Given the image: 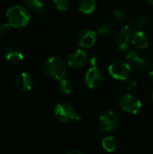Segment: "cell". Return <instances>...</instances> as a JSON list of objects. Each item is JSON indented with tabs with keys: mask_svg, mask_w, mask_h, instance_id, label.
I'll return each mask as SVG.
<instances>
[{
	"mask_svg": "<svg viewBox=\"0 0 153 154\" xmlns=\"http://www.w3.org/2000/svg\"><path fill=\"white\" fill-rule=\"evenodd\" d=\"M6 18L13 28L20 29L25 27L29 23L31 16L28 10L23 6L14 5L7 10Z\"/></svg>",
	"mask_w": 153,
	"mask_h": 154,
	"instance_id": "1",
	"label": "cell"
},
{
	"mask_svg": "<svg viewBox=\"0 0 153 154\" xmlns=\"http://www.w3.org/2000/svg\"><path fill=\"white\" fill-rule=\"evenodd\" d=\"M45 74L56 80H60L65 79L67 75V66L65 61L57 56H52L49 58L44 63Z\"/></svg>",
	"mask_w": 153,
	"mask_h": 154,
	"instance_id": "2",
	"label": "cell"
},
{
	"mask_svg": "<svg viewBox=\"0 0 153 154\" xmlns=\"http://www.w3.org/2000/svg\"><path fill=\"white\" fill-rule=\"evenodd\" d=\"M54 116L57 120L63 124H69L80 120V116L77 114L75 108L68 103L58 104L54 108Z\"/></svg>",
	"mask_w": 153,
	"mask_h": 154,
	"instance_id": "3",
	"label": "cell"
},
{
	"mask_svg": "<svg viewBox=\"0 0 153 154\" xmlns=\"http://www.w3.org/2000/svg\"><path fill=\"white\" fill-rule=\"evenodd\" d=\"M108 71L114 79L117 80H126L131 72V65L127 61L117 59L110 63Z\"/></svg>",
	"mask_w": 153,
	"mask_h": 154,
	"instance_id": "4",
	"label": "cell"
},
{
	"mask_svg": "<svg viewBox=\"0 0 153 154\" xmlns=\"http://www.w3.org/2000/svg\"><path fill=\"white\" fill-rule=\"evenodd\" d=\"M119 118L117 115L111 111L106 110L103 112L99 116V125L102 131L105 132H113L119 126Z\"/></svg>",
	"mask_w": 153,
	"mask_h": 154,
	"instance_id": "5",
	"label": "cell"
},
{
	"mask_svg": "<svg viewBox=\"0 0 153 154\" xmlns=\"http://www.w3.org/2000/svg\"><path fill=\"white\" fill-rule=\"evenodd\" d=\"M105 81V74L99 68H90L85 75V83L90 88H97Z\"/></svg>",
	"mask_w": 153,
	"mask_h": 154,
	"instance_id": "6",
	"label": "cell"
},
{
	"mask_svg": "<svg viewBox=\"0 0 153 154\" xmlns=\"http://www.w3.org/2000/svg\"><path fill=\"white\" fill-rule=\"evenodd\" d=\"M119 106L124 112L135 115L140 111L142 107V102L139 98L133 95H125L121 97Z\"/></svg>",
	"mask_w": 153,
	"mask_h": 154,
	"instance_id": "7",
	"label": "cell"
},
{
	"mask_svg": "<svg viewBox=\"0 0 153 154\" xmlns=\"http://www.w3.org/2000/svg\"><path fill=\"white\" fill-rule=\"evenodd\" d=\"M96 42V32L90 29L81 31L77 37V43L80 48L89 49L92 48Z\"/></svg>",
	"mask_w": 153,
	"mask_h": 154,
	"instance_id": "8",
	"label": "cell"
},
{
	"mask_svg": "<svg viewBox=\"0 0 153 154\" xmlns=\"http://www.w3.org/2000/svg\"><path fill=\"white\" fill-rule=\"evenodd\" d=\"M133 29L129 25H124L115 37V48L120 51H125L131 36H133Z\"/></svg>",
	"mask_w": 153,
	"mask_h": 154,
	"instance_id": "9",
	"label": "cell"
},
{
	"mask_svg": "<svg viewBox=\"0 0 153 154\" xmlns=\"http://www.w3.org/2000/svg\"><path fill=\"white\" fill-rule=\"evenodd\" d=\"M68 65L72 69L83 68L87 62V55L83 50L73 51L68 57Z\"/></svg>",
	"mask_w": 153,
	"mask_h": 154,
	"instance_id": "10",
	"label": "cell"
},
{
	"mask_svg": "<svg viewBox=\"0 0 153 154\" xmlns=\"http://www.w3.org/2000/svg\"><path fill=\"white\" fill-rule=\"evenodd\" d=\"M127 61L130 65L133 66L135 69L140 70H146L151 67V62L145 59L142 58L139 53L136 51H131L127 54Z\"/></svg>",
	"mask_w": 153,
	"mask_h": 154,
	"instance_id": "11",
	"label": "cell"
},
{
	"mask_svg": "<svg viewBox=\"0 0 153 154\" xmlns=\"http://www.w3.org/2000/svg\"><path fill=\"white\" fill-rule=\"evenodd\" d=\"M15 87L21 92L30 91L33 86V79L32 76L26 72H22L15 78Z\"/></svg>",
	"mask_w": 153,
	"mask_h": 154,
	"instance_id": "12",
	"label": "cell"
},
{
	"mask_svg": "<svg viewBox=\"0 0 153 154\" xmlns=\"http://www.w3.org/2000/svg\"><path fill=\"white\" fill-rule=\"evenodd\" d=\"M5 60L11 64H18L23 60V53L22 50L16 46H10L5 52Z\"/></svg>",
	"mask_w": 153,
	"mask_h": 154,
	"instance_id": "13",
	"label": "cell"
},
{
	"mask_svg": "<svg viewBox=\"0 0 153 154\" xmlns=\"http://www.w3.org/2000/svg\"><path fill=\"white\" fill-rule=\"evenodd\" d=\"M132 44L137 49H145L149 46L150 41L148 36L142 31L135 32L132 36Z\"/></svg>",
	"mask_w": 153,
	"mask_h": 154,
	"instance_id": "14",
	"label": "cell"
},
{
	"mask_svg": "<svg viewBox=\"0 0 153 154\" xmlns=\"http://www.w3.org/2000/svg\"><path fill=\"white\" fill-rule=\"evenodd\" d=\"M96 7V0H78V9L84 14H91Z\"/></svg>",
	"mask_w": 153,
	"mask_h": 154,
	"instance_id": "15",
	"label": "cell"
},
{
	"mask_svg": "<svg viewBox=\"0 0 153 154\" xmlns=\"http://www.w3.org/2000/svg\"><path fill=\"white\" fill-rule=\"evenodd\" d=\"M102 146L103 148L108 152H113L117 146L116 140L114 136H106L102 140Z\"/></svg>",
	"mask_w": 153,
	"mask_h": 154,
	"instance_id": "16",
	"label": "cell"
},
{
	"mask_svg": "<svg viewBox=\"0 0 153 154\" xmlns=\"http://www.w3.org/2000/svg\"><path fill=\"white\" fill-rule=\"evenodd\" d=\"M59 89L62 94L68 95V94H70L72 92L73 85L69 79H60L59 82Z\"/></svg>",
	"mask_w": 153,
	"mask_h": 154,
	"instance_id": "17",
	"label": "cell"
},
{
	"mask_svg": "<svg viewBox=\"0 0 153 154\" xmlns=\"http://www.w3.org/2000/svg\"><path fill=\"white\" fill-rule=\"evenodd\" d=\"M136 24L137 26L142 29V30H144V29H148L151 24V19L147 16H141L137 19L136 21Z\"/></svg>",
	"mask_w": 153,
	"mask_h": 154,
	"instance_id": "18",
	"label": "cell"
},
{
	"mask_svg": "<svg viewBox=\"0 0 153 154\" xmlns=\"http://www.w3.org/2000/svg\"><path fill=\"white\" fill-rule=\"evenodd\" d=\"M23 2L33 10H41L43 7V0H23Z\"/></svg>",
	"mask_w": 153,
	"mask_h": 154,
	"instance_id": "19",
	"label": "cell"
},
{
	"mask_svg": "<svg viewBox=\"0 0 153 154\" xmlns=\"http://www.w3.org/2000/svg\"><path fill=\"white\" fill-rule=\"evenodd\" d=\"M55 7L59 11H66L69 7L70 1L69 0H52Z\"/></svg>",
	"mask_w": 153,
	"mask_h": 154,
	"instance_id": "20",
	"label": "cell"
},
{
	"mask_svg": "<svg viewBox=\"0 0 153 154\" xmlns=\"http://www.w3.org/2000/svg\"><path fill=\"white\" fill-rule=\"evenodd\" d=\"M111 31H112V27L108 23H102L97 27V33L100 35H103V36L109 34L111 32Z\"/></svg>",
	"mask_w": 153,
	"mask_h": 154,
	"instance_id": "21",
	"label": "cell"
},
{
	"mask_svg": "<svg viewBox=\"0 0 153 154\" xmlns=\"http://www.w3.org/2000/svg\"><path fill=\"white\" fill-rule=\"evenodd\" d=\"M114 17L118 22H123V21H125L126 20V18H127V13L123 8H117V9H115L114 11Z\"/></svg>",
	"mask_w": 153,
	"mask_h": 154,
	"instance_id": "22",
	"label": "cell"
},
{
	"mask_svg": "<svg viewBox=\"0 0 153 154\" xmlns=\"http://www.w3.org/2000/svg\"><path fill=\"white\" fill-rule=\"evenodd\" d=\"M13 27L9 24V23H4L0 25V33L3 35L8 34L11 32V29Z\"/></svg>",
	"mask_w": 153,
	"mask_h": 154,
	"instance_id": "23",
	"label": "cell"
},
{
	"mask_svg": "<svg viewBox=\"0 0 153 154\" xmlns=\"http://www.w3.org/2000/svg\"><path fill=\"white\" fill-rule=\"evenodd\" d=\"M99 63H100V59L97 56H93L89 60V64L91 68H98Z\"/></svg>",
	"mask_w": 153,
	"mask_h": 154,
	"instance_id": "24",
	"label": "cell"
},
{
	"mask_svg": "<svg viewBox=\"0 0 153 154\" xmlns=\"http://www.w3.org/2000/svg\"><path fill=\"white\" fill-rule=\"evenodd\" d=\"M125 81V87L127 88V89L129 90H132L135 87H136V82L134 79H127Z\"/></svg>",
	"mask_w": 153,
	"mask_h": 154,
	"instance_id": "25",
	"label": "cell"
},
{
	"mask_svg": "<svg viewBox=\"0 0 153 154\" xmlns=\"http://www.w3.org/2000/svg\"><path fill=\"white\" fill-rule=\"evenodd\" d=\"M66 154H83L81 152L79 151H77V150H72V151H69Z\"/></svg>",
	"mask_w": 153,
	"mask_h": 154,
	"instance_id": "26",
	"label": "cell"
},
{
	"mask_svg": "<svg viewBox=\"0 0 153 154\" xmlns=\"http://www.w3.org/2000/svg\"><path fill=\"white\" fill-rule=\"evenodd\" d=\"M149 78H150V80L151 81V83H153V70L149 73Z\"/></svg>",
	"mask_w": 153,
	"mask_h": 154,
	"instance_id": "27",
	"label": "cell"
},
{
	"mask_svg": "<svg viewBox=\"0 0 153 154\" xmlns=\"http://www.w3.org/2000/svg\"><path fill=\"white\" fill-rule=\"evenodd\" d=\"M147 2L150 4V5H153V0H147Z\"/></svg>",
	"mask_w": 153,
	"mask_h": 154,
	"instance_id": "28",
	"label": "cell"
},
{
	"mask_svg": "<svg viewBox=\"0 0 153 154\" xmlns=\"http://www.w3.org/2000/svg\"><path fill=\"white\" fill-rule=\"evenodd\" d=\"M152 100H153V91H152Z\"/></svg>",
	"mask_w": 153,
	"mask_h": 154,
	"instance_id": "29",
	"label": "cell"
},
{
	"mask_svg": "<svg viewBox=\"0 0 153 154\" xmlns=\"http://www.w3.org/2000/svg\"><path fill=\"white\" fill-rule=\"evenodd\" d=\"M0 38H1V33H0Z\"/></svg>",
	"mask_w": 153,
	"mask_h": 154,
	"instance_id": "30",
	"label": "cell"
}]
</instances>
